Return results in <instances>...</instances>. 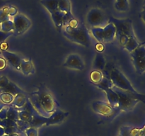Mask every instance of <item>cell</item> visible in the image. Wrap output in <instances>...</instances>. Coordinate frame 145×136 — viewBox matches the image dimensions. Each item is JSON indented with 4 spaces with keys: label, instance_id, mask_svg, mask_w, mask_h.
<instances>
[{
    "label": "cell",
    "instance_id": "obj_1",
    "mask_svg": "<svg viewBox=\"0 0 145 136\" xmlns=\"http://www.w3.org/2000/svg\"><path fill=\"white\" fill-rule=\"evenodd\" d=\"M36 91L28 94V99L31 101L35 110L40 116L48 118L59 108V104L52 94L44 84L37 86Z\"/></svg>",
    "mask_w": 145,
    "mask_h": 136
},
{
    "label": "cell",
    "instance_id": "obj_2",
    "mask_svg": "<svg viewBox=\"0 0 145 136\" xmlns=\"http://www.w3.org/2000/svg\"><path fill=\"white\" fill-rule=\"evenodd\" d=\"M62 30L64 36L70 41L86 48L90 47V33L89 29L84 24L79 23L75 27L65 26Z\"/></svg>",
    "mask_w": 145,
    "mask_h": 136
},
{
    "label": "cell",
    "instance_id": "obj_3",
    "mask_svg": "<svg viewBox=\"0 0 145 136\" xmlns=\"http://www.w3.org/2000/svg\"><path fill=\"white\" fill-rule=\"evenodd\" d=\"M108 22L112 23L116 27V38L123 48L127 44L130 38L136 37L133 29V21L130 18L120 19L110 16Z\"/></svg>",
    "mask_w": 145,
    "mask_h": 136
},
{
    "label": "cell",
    "instance_id": "obj_4",
    "mask_svg": "<svg viewBox=\"0 0 145 136\" xmlns=\"http://www.w3.org/2000/svg\"><path fill=\"white\" fill-rule=\"evenodd\" d=\"M113 89L118 94L119 98V109L120 111L128 112L133 110L140 101L145 103V94H134L125 92L113 86Z\"/></svg>",
    "mask_w": 145,
    "mask_h": 136
},
{
    "label": "cell",
    "instance_id": "obj_5",
    "mask_svg": "<svg viewBox=\"0 0 145 136\" xmlns=\"http://www.w3.org/2000/svg\"><path fill=\"white\" fill-rule=\"evenodd\" d=\"M109 79H110L114 87L131 93H138L125 75L118 68L113 67L110 69L109 72Z\"/></svg>",
    "mask_w": 145,
    "mask_h": 136
},
{
    "label": "cell",
    "instance_id": "obj_6",
    "mask_svg": "<svg viewBox=\"0 0 145 136\" xmlns=\"http://www.w3.org/2000/svg\"><path fill=\"white\" fill-rule=\"evenodd\" d=\"M91 33L95 39L101 43L111 42L116 38V27L110 22L103 28H91Z\"/></svg>",
    "mask_w": 145,
    "mask_h": 136
},
{
    "label": "cell",
    "instance_id": "obj_7",
    "mask_svg": "<svg viewBox=\"0 0 145 136\" xmlns=\"http://www.w3.org/2000/svg\"><path fill=\"white\" fill-rule=\"evenodd\" d=\"M86 21L91 28H103L108 24V19L102 10L93 8L89 10L86 16Z\"/></svg>",
    "mask_w": 145,
    "mask_h": 136
},
{
    "label": "cell",
    "instance_id": "obj_8",
    "mask_svg": "<svg viewBox=\"0 0 145 136\" xmlns=\"http://www.w3.org/2000/svg\"><path fill=\"white\" fill-rule=\"evenodd\" d=\"M132 61L137 73L142 75L145 72V46L140 45L130 52Z\"/></svg>",
    "mask_w": 145,
    "mask_h": 136
},
{
    "label": "cell",
    "instance_id": "obj_9",
    "mask_svg": "<svg viewBox=\"0 0 145 136\" xmlns=\"http://www.w3.org/2000/svg\"><path fill=\"white\" fill-rule=\"evenodd\" d=\"M91 107L95 113L107 118L113 117L120 112L119 109L112 107L108 102L103 101H94L92 103Z\"/></svg>",
    "mask_w": 145,
    "mask_h": 136
},
{
    "label": "cell",
    "instance_id": "obj_10",
    "mask_svg": "<svg viewBox=\"0 0 145 136\" xmlns=\"http://www.w3.org/2000/svg\"><path fill=\"white\" fill-rule=\"evenodd\" d=\"M13 22H14L13 33L16 36L22 35L31 26V20L22 14H18L14 16Z\"/></svg>",
    "mask_w": 145,
    "mask_h": 136
},
{
    "label": "cell",
    "instance_id": "obj_11",
    "mask_svg": "<svg viewBox=\"0 0 145 136\" xmlns=\"http://www.w3.org/2000/svg\"><path fill=\"white\" fill-rule=\"evenodd\" d=\"M64 67L69 69L82 71L85 69L84 62L79 55L76 53L68 55L66 60L64 62Z\"/></svg>",
    "mask_w": 145,
    "mask_h": 136
},
{
    "label": "cell",
    "instance_id": "obj_12",
    "mask_svg": "<svg viewBox=\"0 0 145 136\" xmlns=\"http://www.w3.org/2000/svg\"><path fill=\"white\" fill-rule=\"evenodd\" d=\"M68 116H69V112L63 111L59 109H57L50 117L48 118L45 126H49L60 124L68 117Z\"/></svg>",
    "mask_w": 145,
    "mask_h": 136
},
{
    "label": "cell",
    "instance_id": "obj_13",
    "mask_svg": "<svg viewBox=\"0 0 145 136\" xmlns=\"http://www.w3.org/2000/svg\"><path fill=\"white\" fill-rule=\"evenodd\" d=\"M1 55L3 58L7 60L14 68L17 70H21V62L22 58L15 52L9 51H1Z\"/></svg>",
    "mask_w": 145,
    "mask_h": 136
},
{
    "label": "cell",
    "instance_id": "obj_14",
    "mask_svg": "<svg viewBox=\"0 0 145 136\" xmlns=\"http://www.w3.org/2000/svg\"><path fill=\"white\" fill-rule=\"evenodd\" d=\"M0 126L2 127L4 130L5 135H11L13 133H18L20 134L17 124L16 121L10 119L6 118L4 120H0Z\"/></svg>",
    "mask_w": 145,
    "mask_h": 136
},
{
    "label": "cell",
    "instance_id": "obj_15",
    "mask_svg": "<svg viewBox=\"0 0 145 136\" xmlns=\"http://www.w3.org/2000/svg\"><path fill=\"white\" fill-rule=\"evenodd\" d=\"M47 120H48V118L40 116L34 109L33 111L32 120L29 123L30 127L38 129L39 128L42 127V126H45Z\"/></svg>",
    "mask_w": 145,
    "mask_h": 136
},
{
    "label": "cell",
    "instance_id": "obj_16",
    "mask_svg": "<svg viewBox=\"0 0 145 136\" xmlns=\"http://www.w3.org/2000/svg\"><path fill=\"white\" fill-rule=\"evenodd\" d=\"M21 70L25 76L35 74V67L31 58H29L28 60L22 58L21 62Z\"/></svg>",
    "mask_w": 145,
    "mask_h": 136
},
{
    "label": "cell",
    "instance_id": "obj_17",
    "mask_svg": "<svg viewBox=\"0 0 145 136\" xmlns=\"http://www.w3.org/2000/svg\"><path fill=\"white\" fill-rule=\"evenodd\" d=\"M106 94L108 99V103L115 109H119V98L118 94L113 89V87L107 89L104 91ZM120 110V109H119Z\"/></svg>",
    "mask_w": 145,
    "mask_h": 136
},
{
    "label": "cell",
    "instance_id": "obj_18",
    "mask_svg": "<svg viewBox=\"0 0 145 136\" xmlns=\"http://www.w3.org/2000/svg\"><path fill=\"white\" fill-rule=\"evenodd\" d=\"M0 90L2 92H6V93H9L12 94L13 96H16V95L19 94H26L24 90L21 89L19 86H17L15 83L9 81L8 84L7 86H4V88L1 89Z\"/></svg>",
    "mask_w": 145,
    "mask_h": 136
},
{
    "label": "cell",
    "instance_id": "obj_19",
    "mask_svg": "<svg viewBox=\"0 0 145 136\" xmlns=\"http://www.w3.org/2000/svg\"><path fill=\"white\" fill-rule=\"evenodd\" d=\"M93 69L96 70L103 71L106 67V60L103 55L100 52H97L93 61Z\"/></svg>",
    "mask_w": 145,
    "mask_h": 136
},
{
    "label": "cell",
    "instance_id": "obj_20",
    "mask_svg": "<svg viewBox=\"0 0 145 136\" xmlns=\"http://www.w3.org/2000/svg\"><path fill=\"white\" fill-rule=\"evenodd\" d=\"M65 13L62 12L59 10L53 11L50 14L52 21L58 29H62V28H63V18L65 16Z\"/></svg>",
    "mask_w": 145,
    "mask_h": 136
},
{
    "label": "cell",
    "instance_id": "obj_21",
    "mask_svg": "<svg viewBox=\"0 0 145 136\" xmlns=\"http://www.w3.org/2000/svg\"><path fill=\"white\" fill-rule=\"evenodd\" d=\"M27 96H28V94H19L16 95L14 97V101L11 105L14 106V108H16L17 110L21 109L26 102L27 99H28Z\"/></svg>",
    "mask_w": 145,
    "mask_h": 136
},
{
    "label": "cell",
    "instance_id": "obj_22",
    "mask_svg": "<svg viewBox=\"0 0 145 136\" xmlns=\"http://www.w3.org/2000/svg\"><path fill=\"white\" fill-rule=\"evenodd\" d=\"M59 0H40V4L46 8L50 14L58 10Z\"/></svg>",
    "mask_w": 145,
    "mask_h": 136
},
{
    "label": "cell",
    "instance_id": "obj_23",
    "mask_svg": "<svg viewBox=\"0 0 145 136\" xmlns=\"http://www.w3.org/2000/svg\"><path fill=\"white\" fill-rule=\"evenodd\" d=\"M71 8H72V5L69 0H59V2H58L59 11L64 12L67 15H71L72 14Z\"/></svg>",
    "mask_w": 145,
    "mask_h": 136
},
{
    "label": "cell",
    "instance_id": "obj_24",
    "mask_svg": "<svg viewBox=\"0 0 145 136\" xmlns=\"http://www.w3.org/2000/svg\"><path fill=\"white\" fill-rule=\"evenodd\" d=\"M104 77V75L101 71L96 70V69H93V71H91L90 75H89V79L93 84H99V82L103 80Z\"/></svg>",
    "mask_w": 145,
    "mask_h": 136
},
{
    "label": "cell",
    "instance_id": "obj_25",
    "mask_svg": "<svg viewBox=\"0 0 145 136\" xmlns=\"http://www.w3.org/2000/svg\"><path fill=\"white\" fill-rule=\"evenodd\" d=\"M139 46H140V42L137 41V38L135 37V38H130L128 42H127V44L123 47V48L125 49L126 50L128 51V52H132L133 51H134L136 48H138Z\"/></svg>",
    "mask_w": 145,
    "mask_h": 136
},
{
    "label": "cell",
    "instance_id": "obj_26",
    "mask_svg": "<svg viewBox=\"0 0 145 136\" xmlns=\"http://www.w3.org/2000/svg\"><path fill=\"white\" fill-rule=\"evenodd\" d=\"M114 7L117 11H128L130 7L128 0H116L114 4Z\"/></svg>",
    "mask_w": 145,
    "mask_h": 136
},
{
    "label": "cell",
    "instance_id": "obj_27",
    "mask_svg": "<svg viewBox=\"0 0 145 136\" xmlns=\"http://www.w3.org/2000/svg\"><path fill=\"white\" fill-rule=\"evenodd\" d=\"M0 31L4 32H13L14 31V22L10 18L4 21L0 24Z\"/></svg>",
    "mask_w": 145,
    "mask_h": 136
},
{
    "label": "cell",
    "instance_id": "obj_28",
    "mask_svg": "<svg viewBox=\"0 0 145 136\" xmlns=\"http://www.w3.org/2000/svg\"><path fill=\"white\" fill-rule=\"evenodd\" d=\"M94 86H96L97 88H99V89L103 90V92H104L106 89H110V88H112L113 86L110 79H109V77H107V76H105L101 82H99V84H94Z\"/></svg>",
    "mask_w": 145,
    "mask_h": 136
},
{
    "label": "cell",
    "instance_id": "obj_29",
    "mask_svg": "<svg viewBox=\"0 0 145 136\" xmlns=\"http://www.w3.org/2000/svg\"><path fill=\"white\" fill-rule=\"evenodd\" d=\"M7 118L12 120L16 122L18 120V111L16 108L12 106L11 105L8 106V110H7Z\"/></svg>",
    "mask_w": 145,
    "mask_h": 136
},
{
    "label": "cell",
    "instance_id": "obj_30",
    "mask_svg": "<svg viewBox=\"0 0 145 136\" xmlns=\"http://www.w3.org/2000/svg\"><path fill=\"white\" fill-rule=\"evenodd\" d=\"M15 96L9 93L1 92L0 94V101L5 105H11Z\"/></svg>",
    "mask_w": 145,
    "mask_h": 136
},
{
    "label": "cell",
    "instance_id": "obj_31",
    "mask_svg": "<svg viewBox=\"0 0 145 136\" xmlns=\"http://www.w3.org/2000/svg\"><path fill=\"white\" fill-rule=\"evenodd\" d=\"M8 18H10L8 15V6L1 7L0 8V24Z\"/></svg>",
    "mask_w": 145,
    "mask_h": 136
},
{
    "label": "cell",
    "instance_id": "obj_32",
    "mask_svg": "<svg viewBox=\"0 0 145 136\" xmlns=\"http://www.w3.org/2000/svg\"><path fill=\"white\" fill-rule=\"evenodd\" d=\"M132 129L133 128L131 126H121L119 130L118 136H130Z\"/></svg>",
    "mask_w": 145,
    "mask_h": 136
},
{
    "label": "cell",
    "instance_id": "obj_33",
    "mask_svg": "<svg viewBox=\"0 0 145 136\" xmlns=\"http://www.w3.org/2000/svg\"><path fill=\"white\" fill-rule=\"evenodd\" d=\"M130 136H145V125L142 128H133L130 132Z\"/></svg>",
    "mask_w": 145,
    "mask_h": 136
},
{
    "label": "cell",
    "instance_id": "obj_34",
    "mask_svg": "<svg viewBox=\"0 0 145 136\" xmlns=\"http://www.w3.org/2000/svg\"><path fill=\"white\" fill-rule=\"evenodd\" d=\"M23 133L24 134V136H38V129L35 128L30 127Z\"/></svg>",
    "mask_w": 145,
    "mask_h": 136
},
{
    "label": "cell",
    "instance_id": "obj_35",
    "mask_svg": "<svg viewBox=\"0 0 145 136\" xmlns=\"http://www.w3.org/2000/svg\"><path fill=\"white\" fill-rule=\"evenodd\" d=\"M12 35H14L13 32H4V31H0V43L5 42L6 40Z\"/></svg>",
    "mask_w": 145,
    "mask_h": 136
},
{
    "label": "cell",
    "instance_id": "obj_36",
    "mask_svg": "<svg viewBox=\"0 0 145 136\" xmlns=\"http://www.w3.org/2000/svg\"><path fill=\"white\" fill-rule=\"evenodd\" d=\"M9 82V79L6 76H0V89L4 88V86H7L8 83Z\"/></svg>",
    "mask_w": 145,
    "mask_h": 136
},
{
    "label": "cell",
    "instance_id": "obj_37",
    "mask_svg": "<svg viewBox=\"0 0 145 136\" xmlns=\"http://www.w3.org/2000/svg\"><path fill=\"white\" fill-rule=\"evenodd\" d=\"M8 105H7L5 107L3 108L1 110H0V120H4L7 118V110H8Z\"/></svg>",
    "mask_w": 145,
    "mask_h": 136
},
{
    "label": "cell",
    "instance_id": "obj_38",
    "mask_svg": "<svg viewBox=\"0 0 145 136\" xmlns=\"http://www.w3.org/2000/svg\"><path fill=\"white\" fill-rule=\"evenodd\" d=\"M17 13H18V10L14 6H8V15L9 16H15L16 15H17Z\"/></svg>",
    "mask_w": 145,
    "mask_h": 136
},
{
    "label": "cell",
    "instance_id": "obj_39",
    "mask_svg": "<svg viewBox=\"0 0 145 136\" xmlns=\"http://www.w3.org/2000/svg\"><path fill=\"white\" fill-rule=\"evenodd\" d=\"M7 65V62L4 58L0 57V70H3L6 68Z\"/></svg>",
    "mask_w": 145,
    "mask_h": 136
},
{
    "label": "cell",
    "instance_id": "obj_40",
    "mask_svg": "<svg viewBox=\"0 0 145 136\" xmlns=\"http://www.w3.org/2000/svg\"><path fill=\"white\" fill-rule=\"evenodd\" d=\"M104 49H105V46L103 45V43H101V42H99L98 44H96V50H97V52H100V53H101V52L104 50Z\"/></svg>",
    "mask_w": 145,
    "mask_h": 136
},
{
    "label": "cell",
    "instance_id": "obj_41",
    "mask_svg": "<svg viewBox=\"0 0 145 136\" xmlns=\"http://www.w3.org/2000/svg\"><path fill=\"white\" fill-rule=\"evenodd\" d=\"M8 48V45L7 42H2L0 43V50L1 51H7Z\"/></svg>",
    "mask_w": 145,
    "mask_h": 136
},
{
    "label": "cell",
    "instance_id": "obj_42",
    "mask_svg": "<svg viewBox=\"0 0 145 136\" xmlns=\"http://www.w3.org/2000/svg\"><path fill=\"white\" fill-rule=\"evenodd\" d=\"M140 17H141L143 21L145 23V11H142L141 14H140Z\"/></svg>",
    "mask_w": 145,
    "mask_h": 136
},
{
    "label": "cell",
    "instance_id": "obj_43",
    "mask_svg": "<svg viewBox=\"0 0 145 136\" xmlns=\"http://www.w3.org/2000/svg\"><path fill=\"white\" fill-rule=\"evenodd\" d=\"M4 135H5V133H4V128H3L2 127H1V126H0V136H3Z\"/></svg>",
    "mask_w": 145,
    "mask_h": 136
},
{
    "label": "cell",
    "instance_id": "obj_44",
    "mask_svg": "<svg viewBox=\"0 0 145 136\" xmlns=\"http://www.w3.org/2000/svg\"><path fill=\"white\" fill-rule=\"evenodd\" d=\"M3 136H20V134L18 133H13L11 135H4Z\"/></svg>",
    "mask_w": 145,
    "mask_h": 136
},
{
    "label": "cell",
    "instance_id": "obj_45",
    "mask_svg": "<svg viewBox=\"0 0 145 136\" xmlns=\"http://www.w3.org/2000/svg\"><path fill=\"white\" fill-rule=\"evenodd\" d=\"M6 106H7V105H5V104H4V103H3L2 102H1V101H0V110H1V109H3V108H4V107H5Z\"/></svg>",
    "mask_w": 145,
    "mask_h": 136
},
{
    "label": "cell",
    "instance_id": "obj_46",
    "mask_svg": "<svg viewBox=\"0 0 145 136\" xmlns=\"http://www.w3.org/2000/svg\"><path fill=\"white\" fill-rule=\"evenodd\" d=\"M145 45V41H144V42H141V43H140V45Z\"/></svg>",
    "mask_w": 145,
    "mask_h": 136
},
{
    "label": "cell",
    "instance_id": "obj_47",
    "mask_svg": "<svg viewBox=\"0 0 145 136\" xmlns=\"http://www.w3.org/2000/svg\"><path fill=\"white\" fill-rule=\"evenodd\" d=\"M1 4H2V2H1V0H0V8H1V7H3L2 6H1Z\"/></svg>",
    "mask_w": 145,
    "mask_h": 136
},
{
    "label": "cell",
    "instance_id": "obj_48",
    "mask_svg": "<svg viewBox=\"0 0 145 136\" xmlns=\"http://www.w3.org/2000/svg\"><path fill=\"white\" fill-rule=\"evenodd\" d=\"M143 11H145V2H144V6H143Z\"/></svg>",
    "mask_w": 145,
    "mask_h": 136
},
{
    "label": "cell",
    "instance_id": "obj_49",
    "mask_svg": "<svg viewBox=\"0 0 145 136\" xmlns=\"http://www.w3.org/2000/svg\"><path fill=\"white\" fill-rule=\"evenodd\" d=\"M1 55V50H0V55Z\"/></svg>",
    "mask_w": 145,
    "mask_h": 136
},
{
    "label": "cell",
    "instance_id": "obj_50",
    "mask_svg": "<svg viewBox=\"0 0 145 136\" xmlns=\"http://www.w3.org/2000/svg\"><path fill=\"white\" fill-rule=\"evenodd\" d=\"M144 2H145V0H144Z\"/></svg>",
    "mask_w": 145,
    "mask_h": 136
}]
</instances>
